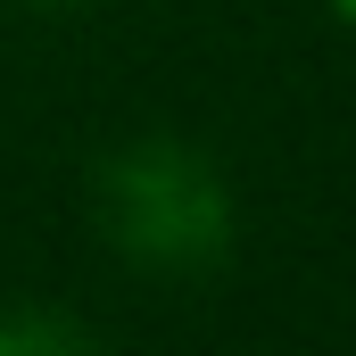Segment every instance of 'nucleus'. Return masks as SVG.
I'll list each match as a JSON object with an SVG mask.
<instances>
[{
  "instance_id": "f03ea898",
  "label": "nucleus",
  "mask_w": 356,
  "mask_h": 356,
  "mask_svg": "<svg viewBox=\"0 0 356 356\" xmlns=\"http://www.w3.org/2000/svg\"><path fill=\"white\" fill-rule=\"evenodd\" d=\"M0 356H99L75 315H50V307H25V315H0Z\"/></svg>"
},
{
  "instance_id": "f257e3e1",
  "label": "nucleus",
  "mask_w": 356,
  "mask_h": 356,
  "mask_svg": "<svg viewBox=\"0 0 356 356\" xmlns=\"http://www.w3.org/2000/svg\"><path fill=\"white\" fill-rule=\"evenodd\" d=\"M91 224H99V241L124 266L191 282V273L232 257L241 207H232L224 166L199 141H182V133H133V141H116L91 166Z\"/></svg>"
},
{
  "instance_id": "7ed1b4c3",
  "label": "nucleus",
  "mask_w": 356,
  "mask_h": 356,
  "mask_svg": "<svg viewBox=\"0 0 356 356\" xmlns=\"http://www.w3.org/2000/svg\"><path fill=\"white\" fill-rule=\"evenodd\" d=\"M33 8H91V0H33Z\"/></svg>"
},
{
  "instance_id": "20e7f679",
  "label": "nucleus",
  "mask_w": 356,
  "mask_h": 356,
  "mask_svg": "<svg viewBox=\"0 0 356 356\" xmlns=\"http://www.w3.org/2000/svg\"><path fill=\"white\" fill-rule=\"evenodd\" d=\"M332 8H340V17H348V25H356V0H332Z\"/></svg>"
}]
</instances>
